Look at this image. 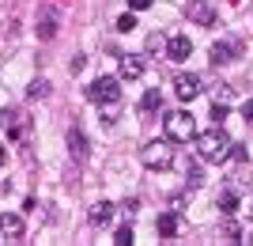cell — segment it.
<instances>
[{"mask_svg":"<svg viewBox=\"0 0 253 246\" xmlns=\"http://www.w3.org/2000/svg\"><path fill=\"white\" fill-rule=\"evenodd\" d=\"M0 129H4V133H8V137H23V133H27V118H23L19 110H0Z\"/></svg>","mask_w":253,"mask_h":246,"instance_id":"cell-6","label":"cell"},{"mask_svg":"<svg viewBox=\"0 0 253 246\" xmlns=\"http://www.w3.org/2000/svg\"><path fill=\"white\" fill-rule=\"evenodd\" d=\"M215 208H219L223 216H234V212H238V193H234V190H223L219 197H215Z\"/></svg>","mask_w":253,"mask_h":246,"instance_id":"cell-16","label":"cell"},{"mask_svg":"<svg viewBox=\"0 0 253 246\" xmlns=\"http://www.w3.org/2000/svg\"><path fill=\"white\" fill-rule=\"evenodd\" d=\"M208 53H211V64H231L234 57H238V46L234 42H215Z\"/></svg>","mask_w":253,"mask_h":246,"instance_id":"cell-12","label":"cell"},{"mask_svg":"<svg viewBox=\"0 0 253 246\" xmlns=\"http://www.w3.org/2000/svg\"><path fill=\"white\" fill-rule=\"evenodd\" d=\"M128 8H132V11H144V8H151V0H128Z\"/></svg>","mask_w":253,"mask_h":246,"instance_id":"cell-27","label":"cell"},{"mask_svg":"<svg viewBox=\"0 0 253 246\" xmlns=\"http://www.w3.org/2000/svg\"><path fill=\"white\" fill-rule=\"evenodd\" d=\"M223 239H227V243H246V239H242V227H238V224H227V227H223Z\"/></svg>","mask_w":253,"mask_h":246,"instance_id":"cell-21","label":"cell"},{"mask_svg":"<svg viewBox=\"0 0 253 246\" xmlns=\"http://www.w3.org/2000/svg\"><path fill=\"white\" fill-rule=\"evenodd\" d=\"M242 118L253 121V98H246V102H242Z\"/></svg>","mask_w":253,"mask_h":246,"instance_id":"cell-26","label":"cell"},{"mask_svg":"<svg viewBox=\"0 0 253 246\" xmlns=\"http://www.w3.org/2000/svg\"><path fill=\"white\" fill-rule=\"evenodd\" d=\"M57 23H61V15L53 8H42L38 11V38H53V34H57Z\"/></svg>","mask_w":253,"mask_h":246,"instance_id":"cell-10","label":"cell"},{"mask_svg":"<svg viewBox=\"0 0 253 246\" xmlns=\"http://www.w3.org/2000/svg\"><path fill=\"white\" fill-rule=\"evenodd\" d=\"M189 19L197 23V27H211V23H215V8H211L208 0H193L189 4Z\"/></svg>","mask_w":253,"mask_h":246,"instance_id":"cell-8","label":"cell"},{"mask_svg":"<svg viewBox=\"0 0 253 246\" xmlns=\"http://www.w3.org/2000/svg\"><path fill=\"white\" fill-rule=\"evenodd\" d=\"M68 148H72V155L80 163L87 159V137H84V129H68Z\"/></svg>","mask_w":253,"mask_h":246,"instance_id":"cell-13","label":"cell"},{"mask_svg":"<svg viewBox=\"0 0 253 246\" xmlns=\"http://www.w3.org/2000/svg\"><path fill=\"white\" fill-rule=\"evenodd\" d=\"M114 243L117 246H132V227H121V231L114 235Z\"/></svg>","mask_w":253,"mask_h":246,"instance_id":"cell-23","label":"cell"},{"mask_svg":"<svg viewBox=\"0 0 253 246\" xmlns=\"http://www.w3.org/2000/svg\"><path fill=\"white\" fill-rule=\"evenodd\" d=\"M4 163H8V148H0V167H4Z\"/></svg>","mask_w":253,"mask_h":246,"instance_id":"cell-28","label":"cell"},{"mask_svg":"<svg viewBox=\"0 0 253 246\" xmlns=\"http://www.w3.org/2000/svg\"><path fill=\"white\" fill-rule=\"evenodd\" d=\"M140 76H144V61H140V57H121V80H140Z\"/></svg>","mask_w":253,"mask_h":246,"instance_id":"cell-14","label":"cell"},{"mask_svg":"<svg viewBox=\"0 0 253 246\" xmlns=\"http://www.w3.org/2000/svg\"><path fill=\"white\" fill-rule=\"evenodd\" d=\"M155 231H159L163 239H174V235L181 231V216H178V212H163V216L155 220Z\"/></svg>","mask_w":253,"mask_h":246,"instance_id":"cell-9","label":"cell"},{"mask_svg":"<svg viewBox=\"0 0 253 246\" xmlns=\"http://www.w3.org/2000/svg\"><path fill=\"white\" fill-rule=\"evenodd\" d=\"M49 95V84H45V80H34L31 84V98H45Z\"/></svg>","mask_w":253,"mask_h":246,"instance_id":"cell-22","label":"cell"},{"mask_svg":"<svg viewBox=\"0 0 253 246\" xmlns=\"http://www.w3.org/2000/svg\"><path fill=\"white\" fill-rule=\"evenodd\" d=\"M117 31H121V34H128V31H136V15H132V11H125V15H121V19H117Z\"/></svg>","mask_w":253,"mask_h":246,"instance_id":"cell-19","label":"cell"},{"mask_svg":"<svg viewBox=\"0 0 253 246\" xmlns=\"http://www.w3.org/2000/svg\"><path fill=\"white\" fill-rule=\"evenodd\" d=\"M185 182H189V190H201L204 186V174H201V167L193 163V167H185Z\"/></svg>","mask_w":253,"mask_h":246,"instance_id":"cell-18","label":"cell"},{"mask_svg":"<svg viewBox=\"0 0 253 246\" xmlns=\"http://www.w3.org/2000/svg\"><path fill=\"white\" fill-rule=\"evenodd\" d=\"M87 98L95 106H117L121 102V80L117 76H98L95 84L87 87Z\"/></svg>","mask_w":253,"mask_h":246,"instance_id":"cell-3","label":"cell"},{"mask_svg":"<svg viewBox=\"0 0 253 246\" xmlns=\"http://www.w3.org/2000/svg\"><path fill=\"white\" fill-rule=\"evenodd\" d=\"M189 53H193L189 34H174V38H167V57H170V61H185Z\"/></svg>","mask_w":253,"mask_h":246,"instance_id":"cell-7","label":"cell"},{"mask_svg":"<svg viewBox=\"0 0 253 246\" xmlns=\"http://www.w3.org/2000/svg\"><path fill=\"white\" fill-rule=\"evenodd\" d=\"M197 140V155H201L204 163H227L231 159V144L234 140L223 133V125L208 129V133H201V137H193Z\"/></svg>","mask_w":253,"mask_h":246,"instance_id":"cell-1","label":"cell"},{"mask_svg":"<svg viewBox=\"0 0 253 246\" xmlns=\"http://www.w3.org/2000/svg\"><path fill=\"white\" fill-rule=\"evenodd\" d=\"M110 220H114V204L110 201H95L91 204V224L102 227V224H110Z\"/></svg>","mask_w":253,"mask_h":246,"instance_id":"cell-15","label":"cell"},{"mask_svg":"<svg viewBox=\"0 0 253 246\" xmlns=\"http://www.w3.org/2000/svg\"><path fill=\"white\" fill-rule=\"evenodd\" d=\"M140 163H144L148 171H167L170 163H174V148H170V140H151L148 148L140 151Z\"/></svg>","mask_w":253,"mask_h":246,"instance_id":"cell-4","label":"cell"},{"mask_svg":"<svg viewBox=\"0 0 253 246\" xmlns=\"http://www.w3.org/2000/svg\"><path fill=\"white\" fill-rule=\"evenodd\" d=\"M0 239H23V220L11 212H0Z\"/></svg>","mask_w":253,"mask_h":246,"instance_id":"cell-11","label":"cell"},{"mask_svg":"<svg viewBox=\"0 0 253 246\" xmlns=\"http://www.w3.org/2000/svg\"><path fill=\"white\" fill-rule=\"evenodd\" d=\"M174 91H178L181 102H193V98L201 95V76H197V72H181V76H174Z\"/></svg>","mask_w":253,"mask_h":246,"instance_id":"cell-5","label":"cell"},{"mask_svg":"<svg viewBox=\"0 0 253 246\" xmlns=\"http://www.w3.org/2000/svg\"><path fill=\"white\" fill-rule=\"evenodd\" d=\"M231 95H234V91H231L227 84H219V87H215V102H231Z\"/></svg>","mask_w":253,"mask_h":246,"instance_id":"cell-25","label":"cell"},{"mask_svg":"<svg viewBox=\"0 0 253 246\" xmlns=\"http://www.w3.org/2000/svg\"><path fill=\"white\" fill-rule=\"evenodd\" d=\"M163 133H167L170 144H189V140L197 137V121H193V114H185V110H170L167 118H163Z\"/></svg>","mask_w":253,"mask_h":246,"instance_id":"cell-2","label":"cell"},{"mask_svg":"<svg viewBox=\"0 0 253 246\" xmlns=\"http://www.w3.org/2000/svg\"><path fill=\"white\" fill-rule=\"evenodd\" d=\"M159 106H163V91H159V87H148L144 98H140V110L148 114V110H159Z\"/></svg>","mask_w":253,"mask_h":246,"instance_id":"cell-17","label":"cell"},{"mask_svg":"<svg viewBox=\"0 0 253 246\" xmlns=\"http://www.w3.org/2000/svg\"><path fill=\"white\" fill-rule=\"evenodd\" d=\"M121 212H125L128 220H136V212H140V201H136V197H132V201H125V204H121Z\"/></svg>","mask_w":253,"mask_h":246,"instance_id":"cell-24","label":"cell"},{"mask_svg":"<svg viewBox=\"0 0 253 246\" xmlns=\"http://www.w3.org/2000/svg\"><path fill=\"white\" fill-rule=\"evenodd\" d=\"M227 118H231V114H227V102H211V121H215V125H223Z\"/></svg>","mask_w":253,"mask_h":246,"instance_id":"cell-20","label":"cell"}]
</instances>
